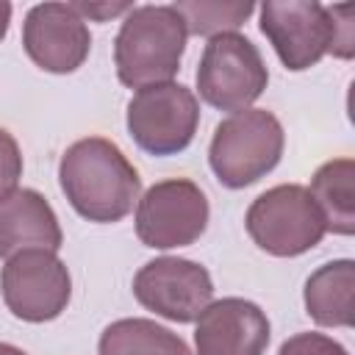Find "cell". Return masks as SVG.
I'll return each mask as SVG.
<instances>
[{
    "label": "cell",
    "mask_w": 355,
    "mask_h": 355,
    "mask_svg": "<svg viewBox=\"0 0 355 355\" xmlns=\"http://www.w3.org/2000/svg\"><path fill=\"white\" fill-rule=\"evenodd\" d=\"M269 330V319L255 302L225 297L197 316L194 347L197 355H263Z\"/></svg>",
    "instance_id": "7c38bea8"
},
{
    "label": "cell",
    "mask_w": 355,
    "mask_h": 355,
    "mask_svg": "<svg viewBox=\"0 0 355 355\" xmlns=\"http://www.w3.org/2000/svg\"><path fill=\"white\" fill-rule=\"evenodd\" d=\"M19 178H22L19 144H17V139L6 128H0V200L17 189Z\"/></svg>",
    "instance_id": "d6986e66"
},
{
    "label": "cell",
    "mask_w": 355,
    "mask_h": 355,
    "mask_svg": "<svg viewBox=\"0 0 355 355\" xmlns=\"http://www.w3.org/2000/svg\"><path fill=\"white\" fill-rule=\"evenodd\" d=\"M97 355H191L189 344L169 327L130 316L116 319L100 333Z\"/></svg>",
    "instance_id": "2e32d148"
},
{
    "label": "cell",
    "mask_w": 355,
    "mask_h": 355,
    "mask_svg": "<svg viewBox=\"0 0 355 355\" xmlns=\"http://www.w3.org/2000/svg\"><path fill=\"white\" fill-rule=\"evenodd\" d=\"M175 11L183 17L186 33L191 36H216V33H233L252 11L255 6L247 0L239 3H222V0H183L175 3Z\"/></svg>",
    "instance_id": "e0dca14e"
},
{
    "label": "cell",
    "mask_w": 355,
    "mask_h": 355,
    "mask_svg": "<svg viewBox=\"0 0 355 355\" xmlns=\"http://www.w3.org/2000/svg\"><path fill=\"white\" fill-rule=\"evenodd\" d=\"M277 355H349V352L344 344H338L324 333H297L280 344Z\"/></svg>",
    "instance_id": "ac0fdd59"
},
{
    "label": "cell",
    "mask_w": 355,
    "mask_h": 355,
    "mask_svg": "<svg viewBox=\"0 0 355 355\" xmlns=\"http://www.w3.org/2000/svg\"><path fill=\"white\" fill-rule=\"evenodd\" d=\"M22 47L39 69L69 75L89 58L92 33L72 3H39L25 14Z\"/></svg>",
    "instance_id": "8fae6325"
},
{
    "label": "cell",
    "mask_w": 355,
    "mask_h": 355,
    "mask_svg": "<svg viewBox=\"0 0 355 355\" xmlns=\"http://www.w3.org/2000/svg\"><path fill=\"white\" fill-rule=\"evenodd\" d=\"M352 291L355 263L349 258L322 263L305 280V311L319 327H352Z\"/></svg>",
    "instance_id": "5bb4252c"
},
{
    "label": "cell",
    "mask_w": 355,
    "mask_h": 355,
    "mask_svg": "<svg viewBox=\"0 0 355 355\" xmlns=\"http://www.w3.org/2000/svg\"><path fill=\"white\" fill-rule=\"evenodd\" d=\"M61 244L58 216L36 189H14L0 200V258L25 250L58 252Z\"/></svg>",
    "instance_id": "4fadbf2b"
},
{
    "label": "cell",
    "mask_w": 355,
    "mask_h": 355,
    "mask_svg": "<svg viewBox=\"0 0 355 355\" xmlns=\"http://www.w3.org/2000/svg\"><path fill=\"white\" fill-rule=\"evenodd\" d=\"M197 92L219 111H247L266 89L269 69L261 50L241 33H216L208 39L197 64Z\"/></svg>",
    "instance_id": "8992f818"
},
{
    "label": "cell",
    "mask_w": 355,
    "mask_h": 355,
    "mask_svg": "<svg viewBox=\"0 0 355 355\" xmlns=\"http://www.w3.org/2000/svg\"><path fill=\"white\" fill-rule=\"evenodd\" d=\"M72 8L86 19H97V22H105L116 14H128L133 8V3H72Z\"/></svg>",
    "instance_id": "ffe728a7"
},
{
    "label": "cell",
    "mask_w": 355,
    "mask_h": 355,
    "mask_svg": "<svg viewBox=\"0 0 355 355\" xmlns=\"http://www.w3.org/2000/svg\"><path fill=\"white\" fill-rule=\"evenodd\" d=\"M133 297L155 316L189 324L214 302V280L197 261L161 255L136 272Z\"/></svg>",
    "instance_id": "30bf717a"
},
{
    "label": "cell",
    "mask_w": 355,
    "mask_h": 355,
    "mask_svg": "<svg viewBox=\"0 0 355 355\" xmlns=\"http://www.w3.org/2000/svg\"><path fill=\"white\" fill-rule=\"evenodd\" d=\"M286 133L266 108H247L222 119L208 147V164L227 189H247L266 178L283 158Z\"/></svg>",
    "instance_id": "277c9868"
},
{
    "label": "cell",
    "mask_w": 355,
    "mask_h": 355,
    "mask_svg": "<svg viewBox=\"0 0 355 355\" xmlns=\"http://www.w3.org/2000/svg\"><path fill=\"white\" fill-rule=\"evenodd\" d=\"M0 355H28V352H25V349H19V347H14V344L0 341Z\"/></svg>",
    "instance_id": "7402d4cb"
},
{
    "label": "cell",
    "mask_w": 355,
    "mask_h": 355,
    "mask_svg": "<svg viewBox=\"0 0 355 355\" xmlns=\"http://www.w3.org/2000/svg\"><path fill=\"white\" fill-rule=\"evenodd\" d=\"M244 227L275 258H297L313 250L327 233L311 191L300 183H280L258 194L247 208Z\"/></svg>",
    "instance_id": "5b68a950"
},
{
    "label": "cell",
    "mask_w": 355,
    "mask_h": 355,
    "mask_svg": "<svg viewBox=\"0 0 355 355\" xmlns=\"http://www.w3.org/2000/svg\"><path fill=\"white\" fill-rule=\"evenodd\" d=\"M8 25H11V3H3L0 0V42L8 33Z\"/></svg>",
    "instance_id": "44dd1931"
},
{
    "label": "cell",
    "mask_w": 355,
    "mask_h": 355,
    "mask_svg": "<svg viewBox=\"0 0 355 355\" xmlns=\"http://www.w3.org/2000/svg\"><path fill=\"white\" fill-rule=\"evenodd\" d=\"M125 125L139 150L150 155L183 153L200 125V103L183 83H155L128 100Z\"/></svg>",
    "instance_id": "52a82bcc"
},
{
    "label": "cell",
    "mask_w": 355,
    "mask_h": 355,
    "mask_svg": "<svg viewBox=\"0 0 355 355\" xmlns=\"http://www.w3.org/2000/svg\"><path fill=\"white\" fill-rule=\"evenodd\" d=\"M355 161L352 158H333L322 164L311 178V197L324 219V227L338 236L355 233Z\"/></svg>",
    "instance_id": "9a60e30c"
},
{
    "label": "cell",
    "mask_w": 355,
    "mask_h": 355,
    "mask_svg": "<svg viewBox=\"0 0 355 355\" xmlns=\"http://www.w3.org/2000/svg\"><path fill=\"white\" fill-rule=\"evenodd\" d=\"M208 227V197L189 178L153 183L136 205V236L144 247L175 250L194 244Z\"/></svg>",
    "instance_id": "ba28073f"
},
{
    "label": "cell",
    "mask_w": 355,
    "mask_h": 355,
    "mask_svg": "<svg viewBox=\"0 0 355 355\" xmlns=\"http://www.w3.org/2000/svg\"><path fill=\"white\" fill-rule=\"evenodd\" d=\"M186 25L175 6H133L114 39V67L119 83L144 89L169 83L186 50Z\"/></svg>",
    "instance_id": "3957f363"
},
{
    "label": "cell",
    "mask_w": 355,
    "mask_h": 355,
    "mask_svg": "<svg viewBox=\"0 0 355 355\" xmlns=\"http://www.w3.org/2000/svg\"><path fill=\"white\" fill-rule=\"evenodd\" d=\"M261 33L275 47L286 69L302 72L327 53L352 58V6H322L316 0H266L261 8Z\"/></svg>",
    "instance_id": "7a4b0ae2"
},
{
    "label": "cell",
    "mask_w": 355,
    "mask_h": 355,
    "mask_svg": "<svg viewBox=\"0 0 355 355\" xmlns=\"http://www.w3.org/2000/svg\"><path fill=\"white\" fill-rule=\"evenodd\" d=\"M58 183L78 216L89 222H119L139 202L141 178L128 155L103 136L69 144L58 161Z\"/></svg>",
    "instance_id": "6da1fadb"
},
{
    "label": "cell",
    "mask_w": 355,
    "mask_h": 355,
    "mask_svg": "<svg viewBox=\"0 0 355 355\" xmlns=\"http://www.w3.org/2000/svg\"><path fill=\"white\" fill-rule=\"evenodd\" d=\"M0 294L6 308L22 322L58 319L72 297L67 263L50 250H25L6 258L0 269Z\"/></svg>",
    "instance_id": "9c48e42d"
}]
</instances>
